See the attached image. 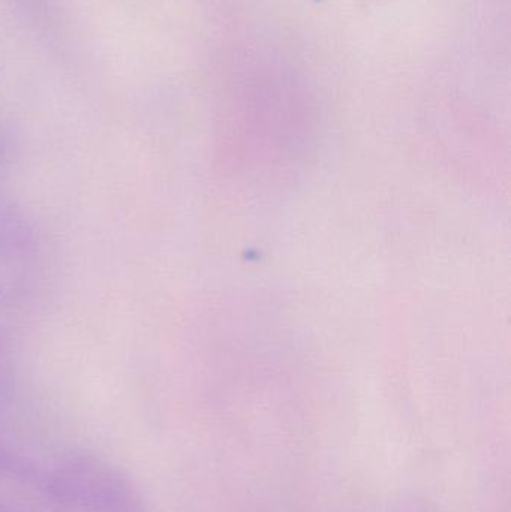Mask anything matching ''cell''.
I'll return each mask as SVG.
<instances>
[{
    "instance_id": "obj_3",
    "label": "cell",
    "mask_w": 511,
    "mask_h": 512,
    "mask_svg": "<svg viewBox=\"0 0 511 512\" xmlns=\"http://www.w3.org/2000/svg\"><path fill=\"white\" fill-rule=\"evenodd\" d=\"M14 384V366H12L11 352L8 346L0 339V403L8 399Z\"/></svg>"
},
{
    "instance_id": "obj_1",
    "label": "cell",
    "mask_w": 511,
    "mask_h": 512,
    "mask_svg": "<svg viewBox=\"0 0 511 512\" xmlns=\"http://www.w3.org/2000/svg\"><path fill=\"white\" fill-rule=\"evenodd\" d=\"M39 243L20 209L0 198V304L26 297L38 279Z\"/></svg>"
},
{
    "instance_id": "obj_2",
    "label": "cell",
    "mask_w": 511,
    "mask_h": 512,
    "mask_svg": "<svg viewBox=\"0 0 511 512\" xmlns=\"http://www.w3.org/2000/svg\"><path fill=\"white\" fill-rule=\"evenodd\" d=\"M53 490L60 499L102 512H128L134 508L125 481L104 463L80 459L57 472Z\"/></svg>"
}]
</instances>
